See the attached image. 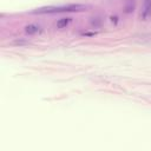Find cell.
<instances>
[{"mask_svg":"<svg viewBox=\"0 0 151 151\" xmlns=\"http://www.w3.org/2000/svg\"><path fill=\"white\" fill-rule=\"evenodd\" d=\"M88 6L83 4H68L61 6H46L33 11V14H53V13H67V12H84L87 11Z\"/></svg>","mask_w":151,"mask_h":151,"instance_id":"obj_1","label":"cell"},{"mask_svg":"<svg viewBox=\"0 0 151 151\" xmlns=\"http://www.w3.org/2000/svg\"><path fill=\"white\" fill-rule=\"evenodd\" d=\"M150 17H151V0H144L140 18H143V20H146Z\"/></svg>","mask_w":151,"mask_h":151,"instance_id":"obj_2","label":"cell"},{"mask_svg":"<svg viewBox=\"0 0 151 151\" xmlns=\"http://www.w3.org/2000/svg\"><path fill=\"white\" fill-rule=\"evenodd\" d=\"M24 31H25L26 34L32 35V34L39 33V32L41 31V27H40V25H38V24H28V25H26V26L24 27Z\"/></svg>","mask_w":151,"mask_h":151,"instance_id":"obj_3","label":"cell"},{"mask_svg":"<svg viewBox=\"0 0 151 151\" xmlns=\"http://www.w3.org/2000/svg\"><path fill=\"white\" fill-rule=\"evenodd\" d=\"M72 22V18H70V17H66V18H60L58 21H57V24H55V26H57V28H59V29H61V28H66Z\"/></svg>","mask_w":151,"mask_h":151,"instance_id":"obj_4","label":"cell"},{"mask_svg":"<svg viewBox=\"0 0 151 151\" xmlns=\"http://www.w3.org/2000/svg\"><path fill=\"white\" fill-rule=\"evenodd\" d=\"M136 8V1L134 0H126L125 1V13H132Z\"/></svg>","mask_w":151,"mask_h":151,"instance_id":"obj_5","label":"cell"},{"mask_svg":"<svg viewBox=\"0 0 151 151\" xmlns=\"http://www.w3.org/2000/svg\"><path fill=\"white\" fill-rule=\"evenodd\" d=\"M117 19H118L117 17H111V21H112V22H114V24H117V21H118Z\"/></svg>","mask_w":151,"mask_h":151,"instance_id":"obj_6","label":"cell"},{"mask_svg":"<svg viewBox=\"0 0 151 151\" xmlns=\"http://www.w3.org/2000/svg\"><path fill=\"white\" fill-rule=\"evenodd\" d=\"M84 35H94V33H84Z\"/></svg>","mask_w":151,"mask_h":151,"instance_id":"obj_7","label":"cell"}]
</instances>
